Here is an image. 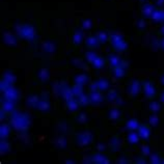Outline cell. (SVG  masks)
Returning <instances> with one entry per match:
<instances>
[{
    "mask_svg": "<svg viewBox=\"0 0 164 164\" xmlns=\"http://www.w3.org/2000/svg\"><path fill=\"white\" fill-rule=\"evenodd\" d=\"M12 124H13L14 128L17 131L24 132L29 128L30 125V119L28 115L25 113H14V115L12 116Z\"/></svg>",
    "mask_w": 164,
    "mask_h": 164,
    "instance_id": "6da1fadb",
    "label": "cell"
},
{
    "mask_svg": "<svg viewBox=\"0 0 164 164\" xmlns=\"http://www.w3.org/2000/svg\"><path fill=\"white\" fill-rule=\"evenodd\" d=\"M1 91L3 94V97L5 98V100L8 101H17L19 98V92L13 85L8 84L7 82H5L4 80L1 81Z\"/></svg>",
    "mask_w": 164,
    "mask_h": 164,
    "instance_id": "7a4b0ae2",
    "label": "cell"
},
{
    "mask_svg": "<svg viewBox=\"0 0 164 164\" xmlns=\"http://www.w3.org/2000/svg\"><path fill=\"white\" fill-rule=\"evenodd\" d=\"M92 140H94V135L91 132H82L76 137V143L80 147H86L91 144Z\"/></svg>",
    "mask_w": 164,
    "mask_h": 164,
    "instance_id": "3957f363",
    "label": "cell"
},
{
    "mask_svg": "<svg viewBox=\"0 0 164 164\" xmlns=\"http://www.w3.org/2000/svg\"><path fill=\"white\" fill-rule=\"evenodd\" d=\"M20 35L22 36L23 39L25 40H28V41H32L33 39L35 38V28L30 25H23L21 27V30H20Z\"/></svg>",
    "mask_w": 164,
    "mask_h": 164,
    "instance_id": "277c9868",
    "label": "cell"
},
{
    "mask_svg": "<svg viewBox=\"0 0 164 164\" xmlns=\"http://www.w3.org/2000/svg\"><path fill=\"white\" fill-rule=\"evenodd\" d=\"M35 108L43 113H46V112H49V111H50L51 103H50V101H49V98L47 97V96L42 97L41 99H40L39 103L35 106Z\"/></svg>",
    "mask_w": 164,
    "mask_h": 164,
    "instance_id": "5b68a950",
    "label": "cell"
},
{
    "mask_svg": "<svg viewBox=\"0 0 164 164\" xmlns=\"http://www.w3.org/2000/svg\"><path fill=\"white\" fill-rule=\"evenodd\" d=\"M127 91H128V94L131 97H136L139 94V91H140V82L138 80H132L128 86Z\"/></svg>",
    "mask_w": 164,
    "mask_h": 164,
    "instance_id": "8992f818",
    "label": "cell"
},
{
    "mask_svg": "<svg viewBox=\"0 0 164 164\" xmlns=\"http://www.w3.org/2000/svg\"><path fill=\"white\" fill-rule=\"evenodd\" d=\"M88 96H89L91 103L94 105H99V104H101L104 102V98L100 92V91H91Z\"/></svg>",
    "mask_w": 164,
    "mask_h": 164,
    "instance_id": "52a82bcc",
    "label": "cell"
},
{
    "mask_svg": "<svg viewBox=\"0 0 164 164\" xmlns=\"http://www.w3.org/2000/svg\"><path fill=\"white\" fill-rule=\"evenodd\" d=\"M97 89L100 91H107L110 87V81L106 78H100L95 81Z\"/></svg>",
    "mask_w": 164,
    "mask_h": 164,
    "instance_id": "ba28073f",
    "label": "cell"
},
{
    "mask_svg": "<svg viewBox=\"0 0 164 164\" xmlns=\"http://www.w3.org/2000/svg\"><path fill=\"white\" fill-rule=\"evenodd\" d=\"M143 91L145 97L148 99H152L156 95V88L154 87V85L152 84L150 81H144L143 82Z\"/></svg>",
    "mask_w": 164,
    "mask_h": 164,
    "instance_id": "9c48e42d",
    "label": "cell"
},
{
    "mask_svg": "<svg viewBox=\"0 0 164 164\" xmlns=\"http://www.w3.org/2000/svg\"><path fill=\"white\" fill-rule=\"evenodd\" d=\"M59 94L60 96L63 97V100H70L74 97V94H73V91H72V87H69L67 85H61L60 86V89H59Z\"/></svg>",
    "mask_w": 164,
    "mask_h": 164,
    "instance_id": "30bf717a",
    "label": "cell"
},
{
    "mask_svg": "<svg viewBox=\"0 0 164 164\" xmlns=\"http://www.w3.org/2000/svg\"><path fill=\"white\" fill-rule=\"evenodd\" d=\"M74 82H75V84H79L83 86L86 83L89 82V76L86 73H79L74 77Z\"/></svg>",
    "mask_w": 164,
    "mask_h": 164,
    "instance_id": "8fae6325",
    "label": "cell"
},
{
    "mask_svg": "<svg viewBox=\"0 0 164 164\" xmlns=\"http://www.w3.org/2000/svg\"><path fill=\"white\" fill-rule=\"evenodd\" d=\"M91 162L98 163V164H105V163H110V161L108 160L107 156H105V155L101 153H97L91 157Z\"/></svg>",
    "mask_w": 164,
    "mask_h": 164,
    "instance_id": "7c38bea8",
    "label": "cell"
},
{
    "mask_svg": "<svg viewBox=\"0 0 164 164\" xmlns=\"http://www.w3.org/2000/svg\"><path fill=\"white\" fill-rule=\"evenodd\" d=\"M122 114H123L122 111H120L119 108H111V109L108 110L107 117H108V119L112 120V122H116V120H119L120 119Z\"/></svg>",
    "mask_w": 164,
    "mask_h": 164,
    "instance_id": "4fadbf2b",
    "label": "cell"
},
{
    "mask_svg": "<svg viewBox=\"0 0 164 164\" xmlns=\"http://www.w3.org/2000/svg\"><path fill=\"white\" fill-rule=\"evenodd\" d=\"M138 135L139 137L143 140H148L151 136V130L148 126L145 125H139L138 127Z\"/></svg>",
    "mask_w": 164,
    "mask_h": 164,
    "instance_id": "5bb4252c",
    "label": "cell"
},
{
    "mask_svg": "<svg viewBox=\"0 0 164 164\" xmlns=\"http://www.w3.org/2000/svg\"><path fill=\"white\" fill-rule=\"evenodd\" d=\"M66 104H67V108L69 109V111H72V112H74V111H77L79 109V102L77 99H70V100H67L66 101Z\"/></svg>",
    "mask_w": 164,
    "mask_h": 164,
    "instance_id": "9a60e30c",
    "label": "cell"
},
{
    "mask_svg": "<svg viewBox=\"0 0 164 164\" xmlns=\"http://www.w3.org/2000/svg\"><path fill=\"white\" fill-rule=\"evenodd\" d=\"M139 137L138 133H136L134 131H129L128 135H127V141L129 144H137L139 143Z\"/></svg>",
    "mask_w": 164,
    "mask_h": 164,
    "instance_id": "2e32d148",
    "label": "cell"
},
{
    "mask_svg": "<svg viewBox=\"0 0 164 164\" xmlns=\"http://www.w3.org/2000/svg\"><path fill=\"white\" fill-rule=\"evenodd\" d=\"M83 41V32L82 30L80 29H77L75 30V32H74L73 35V39H72V43L74 46H78L82 43Z\"/></svg>",
    "mask_w": 164,
    "mask_h": 164,
    "instance_id": "e0dca14e",
    "label": "cell"
},
{
    "mask_svg": "<svg viewBox=\"0 0 164 164\" xmlns=\"http://www.w3.org/2000/svg\"><path fill=\"white\" fill-rule=\"evenodd\" d=\"M107 59H108V63L112 68H115V67H119L120 66V63H122V59L117 56L115 54H109L107 56Z\"/></svg>",
    "mask_w": 164,
    "mask_h": 164,
    "instance_id": "ac0fdd59",
    "label": "cell"
},
{
    "mask_svg": "<svg viewBox=\"0 0 164 164\" xmlns=\"http://www.w3.org/2000/svg\"><path fill=\"white\" fill-rule=\"evenodd\" d=\"M112 73L116 79H122L123 77L126 75V68L123 66L112 68Z\"/></svg>",
    "mask_w": 164,
    "mask_h": 164,
    "instance_id": "d6986e66",
    "label": "cell"
},
{
    "mask_svg": "<svg viewBox=\"0 0 164 164\" xmlns=\"http://www.w3.org/2000/svg\"><path fill=\"white\" fill-rule=\"evenodd\" d=\"M85 44L86 46H87L88 48H98L99 46H100L101 43L99 42V40L98 38L96 35H91V36H89V38H87V40H86V42H85Z\"/></svg>",
    "mask_w": 164,
    "mask_h": 164,
    "instance_id": "ffe728a7",
    "label": "cell"
},
{
    "mask_svg": "<svg viewBox=\"0 0 164 164\" xmlns=\"http://www.w3.org/2000/svg\"><path fill=\"white\" fill-rule=\"evenodd\" d=\"M77 100H78V102H79L80 107H85V106H87L89 103H91V100H89V96L84 94V92L80 94L79 96H77Z\"/></svg>",
    "mask_w": 164,
    "mask_h": 164,
    "instance_id": "44dd1931",
    "label": "cell"
},
{
    "mask_svg": "<svg viewBox=\"0 0 164 164\" xmlns=\"http://www.w3.org/2000/svg\"><path fill=\"white\" fill-rule=\"evenodd\" d=\"M2 80H4L5 82H7L8 84H11V85H13L15 82H16V75L13 73V72H11V71H7V72L4 73V75H3V79Z\"/></svg>",
    "mask_w": 164,
    "mask_h": 164,
    "instance_id": "7402d4cb",
    "label": "cell"
},
{
    "mask_svg": "<svg viewBox=\"0 0 164 164\" xmlns=\"http://www.w3.org/2000/svg\"><path fill=\"white\" fill-rule=\"evenodd\" d=\"M40 99H41V97H39V95H35V94L30 95L29 97L27 98L26 103H27V105H28V106L35 108V106H36V105H38V103H39Z\"/></svg>",
    "mask_w": 164,
    "mask_h": 164,
    "instance_id": "603a6c76",
    "label": "cell"
},
{
    "mask_svg": "<svg viewBox=\"0 0 164 164\" xmlns=\"http://www.w3.org/2000/svg\"><path fill=\"white\" fill-rule=\"evenodd\" d=\"M138 127H139V123L136 119H130L127 120L126 129L129 130V131H135L136 129H138Z\"/></svg>",
    "mask_w": 164,
    "mask_h": 164,
    "instance_id": "cb8c5ba5",
    "label": "cell"
},
{
    "mask_svg": "<svg viewBox=\"0 0 164 164\" xmlns=\"http://www.w3.org/2000/svg\"><path fill=\"white\" fill-rule=\"evenodd\" d=\"M155 11V7L153 4H144L142 7V15L145 17V18H150L152 17Z\"/></svg>",
    "mask_w": 164,
    "mask_h": 164,
    "instance_id": "d4e9b609",
    "label": "cell"
},
{
    "mask_svg": "<svg viewBox=\"0 0 164 164\" xmlns=\"http://www.w3.org/2000/svg\"><path fill=\"white\" fill-rule=\"evenodd\" d=\"M38 78L41 82L45 83L47 82L49 78H50V75H49V71L47 69H41L38 73Z\"/></svg>",
    "mask_w": 164,
    "mask_h": 164,
    "instance_id": "484cf974",
    "label": "cell"
},
{
    "mask_svg": "<svg viewBox=\"0 0 164 164\" xmlns=\"http://www.w3.org/2000/svg\"><path fill=\"white\" fill-rule=\"evenodd\" d=\"M2 110L5 112H13L15 110V103L13 101L5 100V102H2Z\"/></svg>",
    "mask_w": 164,
    "mask_h": 164,
    "instance_id": "4316f807",
    "label": "cell"
},
{
    "mask_svg": "<svg viewBox=\"0 0 164 164\" xmlns=\"http://www.w3.org/2000/svg\"><path fill=\"white\" fill-rule=\"evenodd\" d=\"M112 47L115 49V51H117V52H125L127 49H128V44L123 40V41L112 45Z\"/></svg>",
    "mask_w": 164,
    "mask_h": 164,
    "instance_id": "83f0119b",
    "label": "cell"
},
{
    "mask_svg": "<svg viewBox=\"0 0 164 164\" xmlns=\"http://www.w3.org/2000/svg\"><path fill=\"white\" fill-rule=\"evenodd\" d=\"M92 66H94L95 69H97V70H101V69H103L104 66H105V59L103 57H101V56H97V58L94 60V63H91Z\"/></svg>",
    "mask_w": 164,
    "mask_h": 164,
    "instance_id": "f1b7e54d",
    "label": "cell"
},
{
    "mask_svg": "<svg viewBox=\"0 0 164 164\" xmlns=\"http://www.w3.org/2000/svg\"><path fill=\"white\" fill-rule=\"evenodd\" d=\"M119 98V96L117 91H110L107 92L106 100L107 102H109V103H113V102H115Z\"/></svg>",
    "mask_w": 164,
    "mask_h": 164,
    "instance_id": "f546056e",
    "label": "cell"
},
{
    "mask_svg": "<svg viewBox=\"0 0 164 164\" xmlns=\"http://www.w3.org/2000/svg\"><path fill=\"white\" fill-rule=\"evenodd\" d=\"M10 127H8L7 124H2L1 127H0V136H1V138L3 139L5 137H7L8 135H10Z\"/></svg>",
    "mask_w": 164,
    "mask_h": 164,
    "instance_id": "4dcf8cb0",
    "label": "cell"
},
{
    "mask_svg": "<svg viewBox=\"0 0 164 164\" xmlns=\"http://www.w3.org/2000/svg\"><path fill=\"white\" fill-rule=\"evenodd\" d=\"M96 36L98 38L99 42H100L101 44H104V43H106L108 41V35H107V32H105V31H99L97 35H96Z\"/></svg>",
    "mask_w": 164,
    "mask_h": 164,
    "instance_id": "1f68e13d",
    "label": "cell"
},
{
    "mask_svg": "<svg viewBox=\"0 0 164 164\" xmlns=\"http://www.w3.org/2000/svg\"><path fill=\"white\" fill-rule=\"evenodd\" d=\"M110 42H111V45H114L116 44V43H119L120 41H123V35H120L119 33H112V35H110Z\"/></svg>",
    "mask_w": 164,
    "mask_h": 164,
    "instance_id": "d6a6232c",
    "label": "cell"
},
{
    "mask_svg": "<svg viewBox=\"0 0 164 164\" xmlns=\"http://www.w3.org/2000/svg\"><path fill=\"white\" fill-rule=\"evenodd\" d=\"M76 120H77L78 123H80V124H85V123H87L88 116H87V114L84 113V112H80V113L77 114Z\"/></svg>",
    "mask_w": 164,
    "mask_h": 164,
    "instance_id": "836d02e7",
    "label": "cell"
},
{
    "mask_svg": "<svg viewBox=\"0 0 164 164\" xmlns=\"http://www.w3.org/2000/svg\"><path fill=\"white\" fill-rule=\"evenodd\" d=\"M55 145H56V148H58V150H63V148L67 147V140H66V138H63V137L58 138L57 140L55 141Z\"/></svg>",
    "mask_w": 164,
    "mask_h": 164,
    "instance_id": "e575fe53",
    "label": "cell"
},
{
    "mask_svg": "<svg viewBox=\"0 0 164 164\" xmlns=\"http://www.w3.org/2000/svg\"><path fill=\"white\" fill-rule=\"evenodd\" d=\"M110 145H111V148H112V151H116L117 148L120 147V141L117 136H114V137L111 139L110 141Z\"/></svg>",
    "mask_w": 164,
    "mask_h": 164,
    "instance_id": "d590c367",
    "label": "cell"
},
{
    "mask_svg": "<svg viewBox=\"0 0 164 164\" xmlns=\"http://www.w3.org/2000/svg\"><path fill=\"white\" fill-rule=\"evenodd\" d=\"M97 56H98V54L96 53L95 51H88V52H86V53H85L86 60H87L88 63H94V60L97 58Z\"/></svg>",
    "mask_w": 164,
    "mask_h": 164,
    "instance_id": "8d00e7d4",
    "label": "cell"
},
{
    "mask_svg": "<svg viewBox=\"0 0 164 164\" xmlns=\"http://www.w3.org/2000/svg\"><path fill=\"white\" fill-rule=\"evenodd\" d=\"M148 108H150V110L153 111L154 113H157L158 111H160L161 106H160V104L158 103V102L153 101V102H151L150 105H148Z\"/></svg>",
    "mask_w": 164,
    "mask_h": 164,
    "instance_id": "74e56055",
    "label": "cell"
},
{
    "mask_svg": "<svg viewBox=\"0 0 164 164\" xmlns=\"http://www.w3.org/2000/svg\"><path fill=\"white\" fill-rule=\"evenodd\" d=\"M81 27H82L83 29H86V30L91 29V27H92L91 20V19H84V20H82L81 21Z\"/></svg>",
    "mask_w": 164,
    "mask_h": 164,
    "instance_id": "f35d334b",
    "label": "cell"
},
{
    "mask_svg": "<svg viewBox=\"0 0 164 164\" xmlns=\"http://www.w3.org/2000/svg\"><path fill=\"white\" fill-rule=\"evenodd\" d=\"M148 123H150L151 126L157 127L158 124H159V117H158L156 114H153V115H151L148 117Z\"/></svg>",
    "mask_w": 164,
    "mask_h": 164,
    "instance_id": "ab89813d",
    "label": "cell"
},
{
    "mask_svg": "<svg viewBox=\"0 0 164 164\" xmlns=\"http://www.w3.org/2000/svg\"><path fill=\"white\" fill-rule=\"evenodd\" d=\"M151 18L155 21V22H159V21H162V16H161V11L155 10Z\"/></svg>",
    "mask_w": 164,
    "mask_h": 164,
    "instance_id": "60d3db41",
    "label": "cell"
},
{
    "mask_svg": "<svg viewBox=\"0 0 164 164\" xmlns=\"http://www.w3.org/2000/svg\"><path fill=\"white\" fill-rule=\"evenodd\" d=\"M72 91H73V94L74 96H79L80 94L83 92V88H82V85H79V84H75L72 87Z\"/></svg>",
    "mask_w": 164,
    "mask_h": 164,
    "instance_id": "b9f144b4",
    "label": "cell"
},
{
    "mask_svg": "<svg viewBox=\"0 0 164 164\" xmlns=\"http://www.w3.org/2000/svg\"><path fill=\"white\" fill-rule=\"evenodd\" d=\"M150 159H151V162L154 163V164H159V163L163 162V160L159 157V155H158V154H153L151 156Z\"/></svg>",
    "mask_w": 164,
    "mask_h": 164,
    "instance_id": "7bdbcfd3",
    "label": "cell"
},
{
    "mask_svg": "<svg viewBox=\"0 0 164 164\" xmlns=\"http://www.w3.org/2000/svg\"><path fill=\"white\" fill-rule=\"evenodd\" d=\"M44 50L46 52H53L54 51V45L50 42H47L44 46Z\"/></svg>",
    "mask_w": 164,
    "mask_h": 164,
    "instance_id": "ee69618b",
    "label": "cell"
},
{
    "mask_svg": "<svg viewBox=\"0 0 164 164\" xmlns=\"http://www.w3.org/2000/svg\"><path fill=\"white\" fill-rule=\"evenodd\" d=\"M141 152H142V154H143L144 156H148V155L151 154L150 147H148V145H143V147L141 148Z\"/></svg>",
    "mask_w": 164,
    "mask_h": 164,
    "instance_id": "f6af8a7d",
    "label": "cell"
},
{
    "mask_svg": "<svg viewBox=\"0 0 164 164\" xmlns=\"http://www.w3.org/2000/svg\"><path fill=\"white\" fill-rule=\"evenodd\" d=\"M137 28L139 29H144L145 28V22H144V20H138L137 21Z\"/></svg>",
    "mask_w": 164,
    "mask_h": 164,
    "instance_id": "bcb514c9",
    "label": "cell"
},
{
    "mask_svg": "<svg viewBox=\"0 0 164 164\" xmlns=\"http://www.w3.org/2000/svg\"><path fill=\"white\" fill-rule=\"evenodd\" d=\"M73 63H74V66L77 67V68H81V67H83L82 61L79 60V59H75V60L73 61Z\"/></svg>",
    "mask_w": 164,
    "mask_h": 164,
    "instance_id": "7dc6e473",
    "label": "cell"
},
{
    "mask_svg": "<svg viewBox=\"0 0 164 164\" xmlns=\"http://www.w3.org/2000/svg\"><path fill=\"white\" fill-rule=\"evenodd\" d=\"M105 148H106V147H105V144H104V143H102V142L97 145V150H98V151H100V152L104 151V150H105Z\"/></svg>",
    "mask_w": 164,
    "mask_h": 164,
    "instance_id": "c3c4849f",
    "label": "cell"
},
{
    "mask_svg": "<svg viewBox=\"0 0 164 164\" xmlns=\"http://www.w3.org/2000/svg\"><path fill=\"white\" fill-rule=\"evenodd\" d=\"M156 4L158 5V7H162V5L164 4V0H157Z\"/></svg>",
    "mask_w": 164,
    "mask_h": 164,
    "instance_id": "681fc988",
    "label": "cell"
},
{
    "mask_svg": "<svg viewBox=\"0 0 164 164\" xmlns=\"http://www.w3.org/2000/svg\"><path fill=\"white\" fill-rule=\"evenodd\" d=\"M160 47H161V48H162V49H163V50H164V39L162 40V41H161V42H160Z\"/></svg>",
    "mask_w": 164,
    "mask_h": 164,
    "instance_id": "f907efd6",
    "label": "cell"
},
{
    "mask_svg": "<svg viewBox=\"0 0 164 164\" xmlns=\"http://www.w3.org/2000/svg\"><path fill=\"white\" fill-rule=\"evenodd\" d=\"M64 162H66V163H75V161H74V160H66V161H64Z\"/></svg>",
    "mask_w": 164,
    "mask_h": 164,
    "instance_id": "816d5d0a",
    "label": "cell"
},
{
    "mask_svg": "<svg viewBox=\"0 0 164 164\" xmlns=\"http://www.w3.org/2000/svg\"><path fill=\"white\" fill-rule=\"evenodd\" d=\"M161 101H162L163 103H164V91L162 92V94H161Z\"/></svg>",
    "mask_w": 164,
    "mask_h": 164,
    "instance_id": "f5cc1de1",
    "label": "cell"
},
{
    "mask_svg": "<svg viewBox=\"0 0 164 164\" xmlns=\"http://www.w3.org/2000/svg\"><path fill=\"white\" fill-rule=\"evenodd\" d=\"M161 16H162V21L164 22V10L161 11Z\"/></svg>",
    "mask_w": 164,
    "mask_h": 164,
    "instance_id": "db71d44e",
    "label": "cell"
},
{
    "mask_svg": "<svg viewBox=\"0 0 164 164\" xmlns=\"http://www.w3.org/2000/svg\"><path fill=\"white\" fill-rule=\"evenodd\" d=\"M161 83H162V84L164 85V75L161 77Z\"/></svg>",
    "mask_w": 164,
    "mask_h": 164,
    "instance_id": "11a10c76",
    "label": "cell"
},
{
    "mask_svg": "<svg viewBox=\"0 0 164 164\" xmlns=\"http://www.w3.org/2000/svg\"><path fill=\"white\" fill-rule=\"evenodd\" d=\"M161 33H162V35H164V26L162 27V28H161Z\"/></svg>",
    "mask_w": 164,
    "mask_h": 164,
    "instance_id": "9f6ffc18",
    "label": "cell"
},
{
    "mask_svg": "<svg viewBox=\"0 0 164 164\" xmlns=\"http://www.w3.org/2000/svg\"><path fill=\"white\" fill-rule=\"evenodd\" d=\"M140 1H144V0H140Z\"/></svg>",
    "mask_w": 164,
    "mask_h": 164,
    "instance_id": "6f0895ef",
    "label": "cell"
},
{
    "mask_svg": "<svg viewBox=\"0 0 164 164\" xmlns=\"http://www.w3.org/2000/svg\"><path fill=\"white\" fill-rule=\"evenodd\" d=\"M163 163H164V160H163Z\"/></svg>",
    "mask_w": 164,
    "mask_h": 164,
    "instance_id": "680465c9",
    "label": "cell"
}]
</instances>
